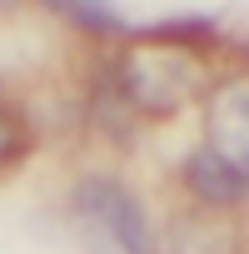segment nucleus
<instances>
[{
    "instance_id": "nucleus-1",
    "label": "nucleus",
    "mask_w": 249,
    "mask_h": 254,
    "mask_svg": "<svg viewBox=\"0 0 249 254\" xmlns=\"http://www.w3.org/2000/svg\"><path fill=\"white\" fill-rule=\"evenodd\" d=\"M204 25H160L120 60V95L140 115H175L194 95H209V65L199 45Z\"/></svg>"
},
{
    "instance_id": "nucleus-4",
    "label": "nucleus",
    "mask_w": 249,
    "mask_h": 254,
    "mask_svg": "<svg viewBox=\"0 0 249 254\" xmlns=\"http://www.w3.org/2000/svg\"><path fill=\"white\" fill-rule=\"evenodd\" d=\"M25 155H30V125H25V115L5 95H0V170H15Z\"/></svg>"
},
{
    "instance_id": "nucleus-3",
    "label": "nucleus",
    "mask_w": 249,
    "mask_h": 254,
    "mask_svg": "<svg viewBox=\"0 0 249 254\" xmlns=\"http://www.w3.org/2000/svg\"><path fill=\"white\" fill-rule=\"evenodd\" d=\"M204 150L249 190V75H234L209 90L204 110Z\"/></svg>"
},
{
    "instance_id": "nucleus-5",
    "label": "nucleus",
    "mask_w": 249,
    "mask_h": 254,
    "mask_svg": "<svg viewBox=\"0 0 249 254\" xmlns=\"http://www.w3.org/2000/svg\"><path fill=\"white\" fill-rule=\"evenodd\" d=\"M45 5L60 10V15H70L85 30H120V15L105 5V0H45Z\"/></svg>"
},
{
    "instance_id": "nucleus-2",
    "label": "nucleus",
    "mask_w": 249,
    "mask_h": 254,
    "mask_svg": "<svg viewBox=\"0 0 249 254\" xmlns=\"http://www.w3.org/2000/svg\"><path fill=\"white\" fill-rule=\"evenodd\" d=\"M70 219L95 254H155V234L140 199L115 175H80L70 190Z\"/></svg>"
}]
</instances>
